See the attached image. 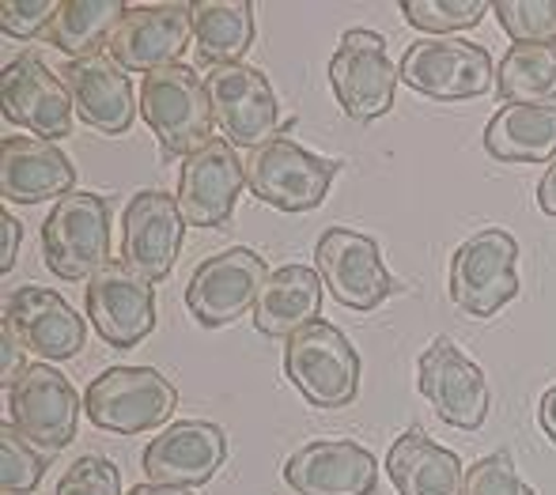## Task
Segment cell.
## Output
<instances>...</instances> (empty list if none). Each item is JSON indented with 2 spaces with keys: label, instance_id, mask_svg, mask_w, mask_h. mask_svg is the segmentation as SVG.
Returning a JSON list of instances; mask_svg holds the SVG:
<instances>
[{
  "label": "cell",
  "instance_id": "obj_1",
  "mask_svg": "<svg viewBox=\"0 0 556 495\" xmlns=\"http://www.w3.org/2000/svg\"><path fill=\"white\" fill-rule=\"evenodd\" d=\"M446 292L469 318H492L519 295V239L507 227H481L451 257Z\"/></svg>",
  "mask_w": 556,
  "mask_h": 495
},
{
  "label": "cell",
  "instance_id": "obj_2",
  "mask_svg": "<svg viewBox=\"0 0 556 495\" xmlns=\"http://www.w3.org/2000/svg\"><path fill=\"white\" fill-rule=\"evenodd\" d=\"M140 114L167 155H193L213 140V102L190 65L155 68L140 84Z\"/></svg>",
  "mask_w": 556,
  "mask_h": 495
},
{
  "label": "cell",
  "instance_id": "obj_3",
  "mask_svg": "<svg viewBox=\"0 0 556 495\" xmlns=\"http://www.w3.org/2000/svg\"><path fill=\"white\" fill-rule=\"evenodd\" d=\"M285 375L315 408H344L359 397V352L330 321H311L288 337Z\"/></svg>",
  "mask_w": 556,
  "mask_h": 495
},
{
  "label": "cell",
  "instance_id": "obj_4",
  "mask_svg": "<svg viewBox=\"0 0 556 495\" xmlns=\"http://www.w3.org/2000/svg\"><path fill=\"white\" fill-rule=\"evenodd\" d=\"M46 269L61 280L96 277L111 265V204L103 193L73 190L50 208L42 224Z\"/></svg>",
  "mask_w": 556,
  "mask_h": 495
},
{
  "label": "cell",
  "instance_id": "obj_5",
  "mask_svg": "<svg viewBox=\"0 0 556 495\" xmlns=\"http://www.w3.org/2000/svg\"><path fill=\"white\" fill-rule=\"evenodd\" d=\"M178 408V390L155 367H106L84 390V412L114 435H140L167 423Z\"/></svg>",
  "mask_w": 556,
  "mask_h": 495
},
{
  "label": "cell",
  "instance_id": "obj_6",
  "mask_svg": "<svg viewBox=\"0 0 556 495\" xmlns=\"http://www.w3.org/2000/svg\"><path fill=\"white\" fill-rule=\"evenodd\" d=\"M337 178V160L315 155L288 137H273L247 160V186L254 198L280 212H311L326 201Z\"/></svg>",
  "mask_w": 556,
  "mask_h": 495
},
{
  "label": "cell",
  "instance_id": "obj_7",
  "mask_svg": "<svg viewBox=\"0 0 556 495\" xmlns=\"http://www.w3.org/2000/svg\"><path fill=\"white\" fill-rule=\"evenodd\" d=\"M402 84H409L417 96L462 102L481 99L492 88V53L466 38H417L402 53L397 65Z\"/></svg>",
  "mask_w": 556,
  "mask_h": 495
},
{
  "label": "cell",
  "instance_id": "obj_8",
  "mask_svg": "<svg viewBox=\"0 0 556 495\" xmlns=\"http://www.w3.org/2000/svg\"><path fill=\"white\" fill-rule=\"evenodd\" d=\"M397 80L402 76L387 53V38L367 27L344 30L330 58V88L352 122H375L390 114Z\"/></svg>",
  "mask_w": 556,
  "mask_h": 495
},
{
  "label": "cell",
  "instance_id": "obj_9",
  "mask_svg": "<svg viewBox=\"0 0 556 495\" xmlns=\"http://www.w3.org/2000/svg\"><path fill=\"white\" fill-rule=\"evenodd\" d=\"M8 423L38 450L58 454L80 428V394L53 364H30L8 390Z\"/></svg>",
  "mask_w": 556,
  "mask_h": 495
},
{
  "label": "cell",
  "instance_id": "obj_10",
  "mask_svg": "<svg viewBox=\"0 0 556 495\" xmlns=\"http://www.w3.org/2000/svg\"><path fill=\"white\" fill-rule=\"evenodd\" d=\"M265 280H269V269L262 254H254L250 246H227L193 269L186 284V306L198 318V326H231L257 306Z\"/></svg>",
  "mask_w": 556,
  "mask_h": 495
},
{
  "label": "cell",
  "instance_id": "obj_11",
  "mask_svg": "<svg viewBox=\"0 0 556 495\" xmlns=\"http://www.w3.org/2000/svg\"><path fill=\"white\" fill-rule=\"evenodd\" d=\"M315 269L330 295L349 310H375L394 292L379 242L352 227H326L315 242Z\"/></svg>",
  "mask_w": 556,
  "mask_h": 495
},
{
  "label": "cell",
  "instance_id": "obj_12",
  "mask_svg": "<svg viewBox=\"0 0 556 495\" xmlns=\"http://www.w3.org/2000/svg\"><path fill=\"white\" fill-rule=\"evenodd\" d=\"M213 122L235 148H262L277 137L280 106L269 80L250 65H213L205 73Z\"/></svg>",
  "mask_w": 556,
  "mask_h": 495
},
{
  "label": "cell",
  "instance_id": "obj_13",
  "mask_svg": "<svg viewBox=\"0 0 556 495\" xmlns=\"http://www.w3.org/2000/svg\"><path fill=\"white\" fill-rule=\"evenodd\" d=\"M417 390L451 428L477 431L489 420V379L462 348L446 337H435L417 359Z\"/></svg>",
  "mask_w": 556,
  "mask_h": 495
},
{
  "label": "cell",
  "instance_id": "obj_14",
  "mask_svg": "<svg viewBox=\"0 0 556 495\" xmlns=\"http://www.w3.org/2000/svg\"><path fill=\"white\" fill-rule=\"evenodd\" d=\"M186 216L178 198L163 190L132 193L122 212V262L144 280L160 284L175 269V257L182 250Z\"/></svg>",
  "mask_w": 556,
  "mask_h": 495
},
{
  "label": "cell",
  "instance_id": "obj_15",
  "mask_svg": "<svg viewBox=\"0 0 556 495\" xmlns=\"http://www.w3.org/2000/svg\"><path fill=\"white\" fill-rule=\"evenodd\" d=\"M84 310L106 344L137 348L155 329V288L125 262H111L84 288Z\"/></svg>",
  "mask_w": 556,
  "mask_h": 495
},
{
  "label": "cell",
  "instance_id": "obj_16",
  "mask_svg": "<svg viewBox=\"0 0 556 495\" xmlns=\"http://www.w3.org/2000/svg\"><path fill=\"white\" fill-rule=\"evenodd\" d=\"M193 35V4H137L122 15L114 35L106 38V53L125 73H155L178 65L186 42Z\"/></svg>",
  "mask_w": 556,
  "mask_h": 495
},
{
  "label": "cell",
  "instance_id": "obj_17",
  "mask_svg": "<svg viewBox=\"0 0 556 495\" xmlns=\"http://www.w3.org/2000/svg\"><path fill=\"white\" fill-rule=\"evenodd\" d=\"M227 461V435L213 420H175L144 446L148 484L167 488H201Z\"/></svg>",
  "mask_w": 556,
  "mask_h": 495
},
{
  "label": "cell",
  "instance_id": "obj_18",
  "mask_svg": "<svg viewBox=\"0 0 556 495\" xmlns=\"http://www.w3.org/2000/svg\"><path fill=\"white\" fill-rule=\"evenodd\" d=\"M242 186H247V163L235 155L231 140L213 137L205 148L182 160L175 198L190 227H224Z\"/></svg>",
  "mask_w": 556,
  "mask_h": 495
},
{
  "label": "cell",
  "instance_id": "obj_19",
  "mask_svg": "<svg viewBox=\"0 0 556 495\" xmlns=\"http://www.w3.org/2000/svg\"><path fill=\"white\" fill-rule=\"evenodd\" d=\"M4 326L20 337L27 352H35L42 364H61L73 359L88 341V326L84 318L58 295L53 288L23 284L4 299Z\"/></svg>",
  "mask_w": 556,
  "mask_h": 495
},
{
  "label": "cell",
  "instance_id": "obj_20",
  "mask_svg": "<svg viewBox=\"0 0 556 495\" xmlns=\"http://www.w3.org/2000/svg\"><path fill=\"white\" fill-rule=\"evenodd\" d=\"M295 495H375L379 461L356 439H311L285 461Z\"/></svg>",
  "mask_w": 556,
  "mask_h": 495
},
{
  "label": "cell",
  "instance_id": "obj_21",
  "mask_svg": "<svg viewBox=\"0 0 556 495\" xmlns=\"http://www.w3.org/2000/svg\"><path fill=\"white\" fill-rule=\"evenodd\" d=\"M0 99H4V117L23 125L27 132L42 140L68 137L73 129V99L61 80V73H50L35 53L8 61L0 73Z\"/></svg>",
  "mask_w": 556,
  "mask_h": 495
},
{
  "label": "cell",
  "instance_id": "obj_22",
  "mask_svg": "<svg viewBox=\"0 0 556 495\" xmlns=\"http://www.w3.org/2000/svg\"><path fill=\"white\" fill-rule=\"evenodd\" d=\"M61 80H65L73 110L80 114L84 125L106 132V137L129 132L132 117H137L132 80L111 53H91V58L68 61L61 68Z\"/></svg>",
  "mask_w": 556,
  "mask_h": 495
},
{
  "label": "cell",
  "instance_id": "obj_23",
  "mask_svg": "<svg viewBox=\"0 0 556 495\" xmlns=\"http://www.w3.org/2000/svg\"><path fill=\"white\" fill-rule=\"evenodd\" d=\"M76 167L53 140L4 137L0 140V198L8 204H38L68 198Z\"/></svg>",
  "mask_w": 556,
  "mask_h": 495
},
{
  "label": "cell",
  "instance_id": "obj_24",
  "mask_svg": "<svg viewBox=\"0 0 556 495\" xmlns=\"http://www.w3.org/2000/svg\"><path fill=\"white\" fill-rule=\"evenodd\" d=\"M387 477L397 495H462L466 469L458 454L432 443L420 428H409L387 450Z\"/></svg>",
  "mask_w": 556,
  "mask_h": 495
},
{
  "label": "cell",
  "instance_id": "obj_25",
  "mask_svg": "<svg viewBox=\"0 0 556 495\" xmlns=\"http://www.w3.org/2000/svg\"><path fill=\"white\" fill-rule=\"evenodd\" d=\"M323 310V277L311 265H280L269 272L254 306V326L265 337H292L318 321Z\"/></svg>",
  "mask_w": 556,
  "mask_h": 495
},
{
  "label": "cell",
  "instance_id": "obj_26",
  "mask_svg": "<svg viewBox=\"0 0 556 495\" xmlns=\"http://www.w3.org/2000/svg\"><path fill=\"white\" fill-rule=\"evenodd\" d=\"M484 152L500 163H545L556 160V102L522 106L504 102L484 125Z\"/></svg>",
  "mask_w": 556,
  "mask_h": 495
},
{
  "label": "cell",
  "instance_id": "obj_27",
  "mask_svg": "<svg viewBox=\"0 0 556 495\" xmlns=\"http://www.w3.org/2000/svg\"><path fill=\"white\" fill-rule=\"evenodd\" d=\"M193 38L208 65H239L254 46V4L250 0H193Z\"/></svg>",
  "mask_w": 556,
  "mask_h": 495
},
{
  "label": "cell",
  "instance_id": "obj_28",
  "mask_svg": "<svg viewBox=\"0 0 556 495\" xmlns=\"http://www.w3.org/2000/svg\"><path fill=\"white\" fill-rule=\"evenodd\" d=\"M125 12L129 8L122 0H61L46 38L73 61L91 58L96 46H106V38L114 35V27L122 23Z\"/></svg>",
  "mask_w": 556,
  "mask_h": 495
},
{
  "label": "cell",
  "instance_id": "obj_29",
  "mask_svg": "<svg viewBox=\"0 0 556 495\" xmlns=\"http://www.w3.org/2000/svg\"><path fill=\"white\" fill-rule=\"evenodd\" d=\"M496 91L504 102H522V106L556 102V42L511 46L500 61Z\"/></svg>",
  "mask_w": 556,
  "mask_h": 495
},
{
  "label": "cell",
  "instance_id": "obj_30",
  "mask_svg": "<svg viewBox=\"0 0 556 495\" xmlns=\"http://www.w3.org/2000/svg\"><path fill=\"white\" fill-rule=\"evenodd\" d=\"M492 12L515 46L556 42V0H496Z\"/></svg>",
  "mask_w": 556,
  "mask_h": 495
},
{
  "label": "cell",
  "instance_id": "obj_31",
  "mask_svg": "<svg viewBox=\"0 0 556 495\" xmlns=\"http://www.w3.org/2000/svg\"><path fill=\"white\" fill-rule=\"evenodd\" d=\"M492 4L484 0H402L405 20L417 30H432V35H451V30L477 27Z\"/></svg>",
  "mask_w": 556,
  "mask_h": 495
},
{
  "label": "cell",
  "instance_id": "obj_32",
  "mask_svg": "<svg viewBox=\"0 0 556 495\" xmlns=\"http://www.w3.org/2000/svg\"><path fill=\"white\" fill-rule=\"evenodd\" d=\"M46 477V458L35 450V443L20 435L12 423L0 428V484L4 492H35Z\"/></svg>",
  "mask_w": 556,
  "mask_h": 495
},
{
  "label": "cell",
  "instance_id": "obj_33",
  "mask_svg": "<svg viewBox=\"0 0 556 495\" xmlns=\"http://www.w3.org/2000/svg\"><path fill=\"white\" fill-rule=\"evenodd\" d=\"M462 495H538L515 469L511 454L496 450L477 458L473 466L466 469V484H462Z\"/></svg>",
  "mask_w": 556,
  "mask_h": 495
},
{
  "label": "cell",
  "instance_id": "obj_34",
  "mask_svg": "<svg viewBox=\"0 0 556 495\" xmlns=\"http://www.w3.org/2000/svg\"><path fill=\"white\" fill-rule=\"evenodd\" d=\"M53 495H122V473L114 461L99 458V454H84L65 469Z\"/></svg>",
  "mask_w": 556,
  "mask_h": 495
},
{
  "label": "cell",
  "instance_id": "obj_35",
  "mask_svg": "<svg viewBox=\"0 0 556 495\" xmlns=\"http://www.w3.org/2000/svg\"><path fill=\"white\" fill-rule=\"evenodd\" d=\"M61 0H4L0 4V27L12 38H35L38 30H50Z\"/></svg>",
  "mask_w": 556,
  "mask_h": 495
},
{
  "label": "cell",
  "instance_id": "obj_36",
  "mask_svg": "<svg viewBox=\"0 0 556 495\" xmlns=\"http://www.w3.org/2000/svg\"><path fill=\"white\" fill-rule=\"evenodd\" d=\"M0 348H4V359H0V382H4V390H12L15 379H20L30 364H23L20 359V352H27V348H23L20 337H15L4 321H0Z\"/></svg>",
  "mask_w": 556,
  "mask_h": 495
},
{
  "label": "cell",
  "instance_id": "obj_37",
  "mask_svg": "<svg viewBox=\"0 0 556 495\" xmlns=\"http://www.w3.org/2000/svg\"><path fill=\"white\" fill-rule=\"evenodd\" d=\"M4 254H0V269L4 272H12V265H15V257H20V234H23V227H20V219L12 216V212H4Z\"/></svg>",
  "mask_w": 556,
  "mask_h": 495
},
{
  "label": "cell",
  "instance_id": "obj_38",
  "mask_svg": "<svg viewBox=\"0 0 556 495\" xmlns=\"http://www.w3.org/2000/svg\"><path fill=\"white\" fill-rule=\"evenodd\" d=\"M538 208H542L545 216H556V160L545 167L542 182H538Z\"/></svg>",
  "mask_w": 556,
  "mask_h": 495
},
{
  "label": "cell",
  "instance_id": "obj_39",
  "mask_svg": "<svg viewBox=\"0 0 556 495\" xmlns=\"http://www.w3.org/2000/svg\"><path fill=\"white\" fill-rule=\"evenodd\" d=\"M538 423H542V431L556 443V386H549L542 394V405H538Z\"/></svg>",
  "mask_w": 556,
  "mask_h": 495
},
{
  "label": "cell",
  "instance_id": "obj_40",
  "mask_svg": "<svg viewBox=\"0 0 556 495\" xmlns=\"http://www.w3.org/2000/svg\"><path fill=\"white\" fill-rule=\"evenodd\" d=\"M125 495H193L190 488H167V484H137L132 492Z\"/></svg>",
  "mask_w": 556,
  "mask_h": 495
},
{
  "label": "cell",
  "instance_id": "obj_41",
  "mask_svg": "<svg viewBox=\"0 0 556 495\" xmlns=\"http://www.w3.org/2000/svg\"><path fill=\"white\" fill-rule=\"evenodd\" d=\"M4 495H23V492H4Z\"/></svg>",
  "mask_w": 556,
  "mask_h": 495
}]
</instances>
